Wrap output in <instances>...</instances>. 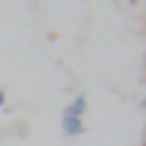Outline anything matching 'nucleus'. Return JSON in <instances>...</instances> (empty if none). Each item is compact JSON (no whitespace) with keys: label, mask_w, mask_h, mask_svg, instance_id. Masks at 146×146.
I'll use <instances>...</instances> for the list:
<instances>
[{"label":"nucleus","mask_w":146,"mask_h":146,"mask_svg":"<svg viewBox=\"0 0 146 146\" xmlns=\"http://www.w3.org/2000/svg\"><path fill=\"white\" fill-rule=\"evenodd\" d=\"M81 133H84V122L78 119V116H68L65 114L62 116V135L73 138V135H81Z\"/></svg>","instance_id":"1"},{"label":"nucleus","mask_w":146,"mask_h":146,"mask_svg":"<svg viewBox=\"0 0 146 146\" xmlns=\"http://www.w3.org/2000/svg\"><path fill=\"white\" fill-rule=\"evenodd\" d=\"M141 106H143V108H146V95H143V103H141Z\"/></svg>","instance_id":"4"},{"label":"nucleus","mask_w":146,"mask_h":146,"mask_svg":"<svg viewBox=\"0 0 146 146\" xmlns=\"http://www.w3.org/2000/svg\"><path fill=\"white\" fill-rule=\"evenodd\" d=\"M5 106V89H0V108Z\"/></svg>","instance_id":"3"},{"label":"nucleus","mask_w":146,"mask_h":146,"mask_svg":"<svg viewBox=\"0 0 146 146\" xmlns=\"http://www.w3.org/2000/svg\"><path fill=\"white\" fill-rule=\"evenodd\" d=\"M84 111H87V98H84V95H78L68 108H65V114H68V116H78V119H81Z\"/></svg>","instance_id":"2"},{"label":"nucleus","mask_w":146,"mask_h":146,"mask_svg":"<svg viewBox=\"0 0 146 146\" xmlns=\"http://www.w3.org/2000/svg\"><path fill=\"white\" fill-rule=\"evenodd\" d=\"M143 146H146V143H143Z\"/></svg>","instance_id":"5"}]
</instances>
